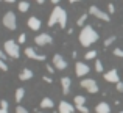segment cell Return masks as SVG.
I'll return each instance as SVG.
<instances>
[{"label":"cell","mask_w":123,"mask_h":113,"mask_svg":"<svg viewBox=\"0 0 123 113\" xmlns=\"http://www.w3.org/2000/svg\"><path fill=\"white\" fill-rule=\"evenodd\" d=\"M51 41H53V38L48 33H41L34 38V43H36L37 46H47V44H51Z\"/></svg>","instance_id":"9"},{"label":"cell","mask_w":123,"mask_h":113,"mask_svg":"<svg viewBox=\"0 0 123 113\" xmlns=\"http://www.w3.org/2000/svg\"><path fill=\"white\" fill-rule=\"evenodd\" d=\"M5 2H8V3H14L16 0H5Z\"/></svg>","instance_id":"40"},{"label":"cell","mask_w":123,"mask_h":113,"mask_svg":"<svg viewBox=\"0 0 123 113\" xmlns=\"http://www.w3.org/2000/svg\"><path fill=\"white\" fill-rule=\"evenodd\" d=\"M105 80L109 82V83H118L120 82L117 69H111V71H108V72H105Z\"/></svg>","instance_id":"10"},{"label":"cell","mask_w":123,"mask_h":113,"mask_svg":"<svg viewBox=\"0 0 123 113\" xmlns=\"http://www.w3.org/2000/svg\"><path fill=\"white\" fill-rule=\"evenodd\" d=\"M44 2H45V0H36V3H39V5H42Z\"/></svg>","instance_id":"38"},{"label":"cell","mask_w":123,"mask_h":113,"mask_svg":"<svg viewBox=\"0 0 123 113\" xmlns=\"http://www.w3.org/2000/svg\"><path fill=\"white\" fill-rule=\"evenodd\" d=\"M76 108H78V110L81 112V113H89V110H87V107H86V105H78Z\"/></svg>","instance_id":"29"},{"label":"cell","mask_w":123,"mask_h":113,"mask_svg":"<svg viewBox=\"0 0 123 113\" xmlns=\"http://www.w3.org/2000/svg\"><path fill=\"white\" fill-rule=\"evenodd\" d=\"M0 71H8V64L5 63V60L0 58Z\"/></svg>","instance_id":"25"},{"label":"cell","mask_w":123,"mask_h":113,"mask_svg":"<svg viewBox=\"0 0 123 113\" xmlns=\"http://www.w3.org/2000/svg\"><path fill=\"white\" fill-rule=\"evenodd\" d=\"M98 33H97L95 30H93L90 25H86V27L81 28V31H80V44H81L83 47H89L92 46L93 43H97L98 41Z\"/></svg>","instance_id":"2"},{"label":"cell","mask_w":123,"mask_h":113,"mask_svg":"<svg viewBox=\"0 0 123 113\" xmlns=\"http://www.w3.org/2000/svg\"><path fill=\"white\" fill-rule=\"evenodd\" d=\"M8 101H5V99H2V101H0V108H6V110H8Z\"/></svg>","instance_id":"27"},{"label":"cell","mask_w":123,"mask_h":113,"mask_svg":"<svg viewBox=\"0 0 123 113\" xmlns=\"http://www.w3.org/2000/svg\"><path fill=\"white\" fill-rule=\"evenodd\" d=\"M28 9H30V3H28V2H25V0L19 2V11H20V13H27Z\"/></svg>","instance_id":"19"},{"label":"cell","mask_w":123,"mask_h":113,"mask_svg":"<svg viewBox=\"0 0 123 113\" xmlns=\"http://www.w3.org/2000/svg\"><path fill=\"white\" fill-rule=\"evenodd\" d=\"M53 107H55V102L50 98H44L41 101V108H53Z\"/></svg>","instance_id":"17"},{"label":"cell","mask_w":123,"mask_h":113,"mask_svg":"<svg viewBox=\"0 0 123 113\" xmlns=\"http://www.w3.org/2000/svg\"><path fill=\"white\" fill-rule=\"evenodd\" d=\"M6 57H8V55L5 53V50H2V49H0V58H2V60H6Z\"/></svg>","instance_id":"33"},{"label":"cell","mask_w":123,"mask_h":113,"mask_svg":"<svg viewBox=\"0 0 123 113\" xmlns=\"http://www.w3.org/2000/svg\"><path fill=\"white\" fill-rule=\"evenodd\" d=\"M114 41H115V36H109V38H108V39H106V41H105V47H108V46H111V44H112V43H114Z\"/></svg>","instance_id":"24"},{"label":"cell","mask_w":123,"mask_h":113,"mask_svg":"<svg viewBox=\"0 0 123 113\" xmlns=\"http://www.w3.org/2000/svg\"><path fill=\"white\" fill-rule=\"evenodd\" d=\"M73 101H75V105L76 107H78V105H84L86 104V98H84V96H75V99H73Z\"/></svg>","instance_id":"20"},{"label":"cell","mask_w":123,"mask_h":113,"mask_svg":"<svg viewBox=\"0 0 123 113\" xmlns=\"http://www.w3.org/2000/svg\"><path fill=\"white\" fill-rule=\"evenodd\" d=\"M70 3H75V2H81V0H69Z\"/></svg>","instance_id":"39"},{"label":"cell","mask_w":123,"mask_h":113,"mask_svg":"<svg viewBox=\"0 0 123 113\" xmlns=\"http://www.w3.org/2000/svg\"><path fill=\"white\" fill-rule=\"evenodd\" d=\"M86 19H87V14H83L81 17L78 19V22H76V24H78V25H81V27H83V24L86 22Z\"/></svg>","instance_id":"26"},{"label":"cell","mask_w":123,"mask_h":113,"mask_svg":"<svg viewBox=\"0 0 123 113\" xmlns=\"http://www.w3.org/2000/svg\"><path fill=\"white\" fill-rule=\"evenodd\" d=\"M3 50L9 58H19L20 57V49H19V44L12 39H8L3 44Z\"/></svg>","instance_id":"3"},{"label":"cell","mask_w":123,"mask_h":113,"mask_svg":"<svg viewBox=\"0 0 123 113\" xmlns=\"http://www.w3.org/2000/svg\"><path fill=\"white\" fill-rule=\"evenodd\" d=\"M25 41H27V36H25V33H20L17 38V44H24Z\"/></svg>","instance_id":"23"},{"label":"cell","mask_w":123,"mask_h":113,"mask_svg":"<svg viewBox=\"0 0 123 113\" xmlns=\"http://www.w3.org/2000/svg\"><path fill=\"white\" fill-rule=\"evenodd\" d=\"M89 66H87L84 61H76V64H75V74L80 77V79H83L84 75H87L89 74Z\"/></svg>","instance_id":"7"},{"label":"cell","mask_w":123,"mask_h":113,"mask_svg":"<svg viewBox=\"0 0 123 113\" xmlns=\"http://www.w3.org/2000/svg\"><path fill=\"white\" fill-rule=\"evenodd\" d=\"M59 113H75V107L67 101L59 102Z\"/></svg>","instance_id":"12"},{"label":"cell","mask_w":123,"mask_h":113,"mask_svg":"<svg viewBox=\"0 0 123 113\" xmlns=\"http://www.w3.org/2000/svg\"><path fill=\"white\" fill-rule=\"evenodd\" d=\"M80 85H81V88H84L87 93H90V94H95V93H98V90H100L98 83H97L93 79H81Z\"/></svg>","instance_id":"4"},{"label":"cell","mask_w":123,"mask_h":113,"mask_svg":"<svg viewBox=\"0 0 123 113\" xmlns=\"http://www.w3.org/2000/svg\"><path fill=\"white\" fill-rule=\"evenodd\" d=\"M56 24H59L61 28H66V25H67V13L59 5L55 6L53 11L50 13V17H48V27H53Z\"/></svg>","instance_id":"1"},{"label":"cell","mask_w":123,"mask_h":113,"mask_svg":"<svg viewBox=\"0 0 123 113\" xmlns=\"http://www.w3.org/2000/svg\"><path fill=\"white\" fill-rule=\"evenodd\" d=\"M89 13H90L92 16H95L97 19H100V21H106V22L111 21V17H109V13L101 11V9H100L98 6H95V5H92V6L89 8Z\"/></svg>","instance_id":"6"},{"label":"cell","mask_w":123,"mask_h":113,"mask_svg":"<svg viewBox=\"0 0 123 113\" xmlns=\"http://www.w3.org/2000/svg\"><path fill=\"white\" fill-rule=\"evenodd\" d=\"M44 80H45V82H48V83H51V79H50V77H47V75L44 77Z\"/></svg>","instance_id":"35"},{"label":"cell","mask_w":123,"mask_h":113,"mask_svg":"<svg viewBox=\"0 0 123 113\" xmlns=\"http://www.w3.org/2000/svg\"><path fill=\"white\" fill-rule=\"evenodd\" d=\"M3 25L8 30H16L17 28V19H16V14L12 11H8L3 16Z\"/></svg>","instance_id":"5"},{"label":"cell","mask_w":123,"mask_h":113,"mask_svg":"<svg viewBox=\"0 0 123 113\" xmlns=\"http://www.w3.org/2000/svg\"><path fill=\"white\" fill-rule=\"evenodd\" d=\"M27 24H28V27H30L33 31H37V30L41 28V25H42V24H41V19L34 17V16H31V17L28 19V22H27Z\"/></svg>","instance_id":"14"},{"label":"cell","mask_w":123,"mask_h":113,"mask_svg":"<svg viewBox=\"0 0 123 113\" xmlns=\"http://www.w3.org/2000/svg\"><path fill=\"white\" fill-rule=\"evenodd\" d=\"M24 96H25V90H24V88H17V90H16V94H14L16 102H22Z\"/></svg>","instance_id":"18"},{"label":"cell","mask_w":123,"mask_h":113,"mask_svg":"<svg viewBox=\"0 0 123 113\" xmlns=\"http://www.w3.org/2000/svg\"><path fill=\"white\" fill-rule=\"evenodd\" d=\"M118 113H123V110H122V112H118Z\"/></svg>","instance_id":"41"},{"label":"cell","mask_w":123,"mask_h":113,"mask_svg":"<svg viewBox=\"0 0 123 113\" xmlns=\"http://www.w3.org/2000/svg\"><path fill=\"white\" fill-rule=\"evenodd\" d=\"M117 91L123 93V83H122V82H118V83H117Z\"/></svg>","instance_id":"32"},{"label":"cell","mask_w":123,"mask_h":113,"mask_svg":"<svg viewBox=\"0 0 123 113\" xmlns=\"http://www.w3.org/2000/svg\"><path fill=\"white\" fill-rule=\"evenodd\" d=\"M95 113H111V107L108 102H100L95 105Z\"/></svg>","instance_id":"15"},{"label":"cell","mask_w":123,"mask_h":113,"mask_svg":"<svg viewBox=\"0 0 123 113\" xmlns=\"http://www.w3.org/2000/svg\"><path fill=\"white\" fill-rule=\"evenodd\" d=\"M114 55H117V57H122V58H123V50H122V49H115V50H114Z\"/></svg>","instance_id":"30"},{"label":"cell","mask_w":123,"mask_h":113,"mask_svg":"<svg viewBox=\"0 0 123 113\" xmlns=\"http://www.w3.org/2000/svg\"><path fill=\"white\" fill-rule=\"evenodd\" d=\"M16 113H28V110L25 107H22V105H19V107L16 108Z\"/></svg>","instance_id":"28"},{"label":"cell","mask_w":123,"mask_h":113,"mask_svg":"<svg viewBox=\"0 0 123 113\" xmlns=\"http://www.w3.org/2000/svg\"><path fill=\"white\" fill-rule=\"evenodd\" d=\"M95 57H97V50H89V52L86 53V57H84V58H86V60H93Z\"/></svg>","instance_id":"21"},{"label":"cell","mask_w":123,"mask_h":113,"mask_svg":"<svg viewBox=\"0 0 123 113\" xmlns=\"http://www.w3.org/2000/svg\"><path fill=\"white\" fill-rule=\"evenodd\" d=\"M19 79L22 80V82H25V80H30L33 79V71L28 69V68H25V69L20 71V74H19Z\"/></svg>","instance_id":"16"},{"label":"cell","mask_w":123,"mask_h":113,"mask_svg":"<svg viewBox=\"0 0 123 113\" xmlns=\"http://www.w3.org/2000/svg\"><path fill=\"white\" fill-rule=\"evenodd\" d=\"M108 11H109V14H111V13H114V11H115V6L112 5V3H109V5H108Z\"/></svg>","instance_id":"31"},{"label":"cell","mask_w":123,"mask_h":113,"mask_svg":"<svg viewBox=\"0 0 123 113\" xmlns=\"http://www.w3.org/2000/svg\"><path fill=\"white\" fill-rule=\"evenodd\" d=\"M25 55H27L28 58H31V60H37V61H44L45 60V55L37 53L33 47H27V49H25Z\"/></svg>","instance_id":"11"},{"label":"cell","mask_w":123,"mask_h":113,"mask_svg":"<svg viewBox=\"0 0 123 113\" xmlns=\"http://www.w3.org/2000/svg\"><path fill=\"white\" fill-rule=\"evenodd\" d=\"M0 113H8V110L6 108H0Z\"/></svg>","instance_id":"37"},{"label":"cell","mask_w":123,"mask_h":113,"mask_svg":"<svg viewBox=\"0 0 123 113\" xmlns=\"http://www.w3.org/2000/svg\"><path fill=\"white\" fill-rule=\"evenodd\" d=\"M53 66H55V69H58V71H64L67 68L66 58H64L62 55H59V53L53 55Z\"/></svg>","instance_id":"8"},{"label":"cell","mask_w":123,"mask_h":113,"mask_svg":"<svg viewBox=\"0 0 123 113\" xmlns=\"http://www.w3.org/2000/svg\"><path fill=\"white\" fill-rule=\"evenodd\" d=\"M59 2H61V0H51V3H53V5H58Z\"/></svg>","instance_id":"36"},{"label":"cell","mask_w":123,"mask_h":113,"mask_svg":"<svg viewBox=\"0 0 123 113\" xmlns=\"http://www.w3.org/2000/svg\"><path fill=\"white\" fill-rule=\"evenodd\" d=\"M61 86H62L64 94H69L70 88H72V79H70V77H62V79H61Z\"/></svg>","instance_id":"13"},{"label":"cell","mask_w":123,"mask_h":113,"mask_svg":"<svg viewBox=\"0 0 123 113\" xmlns=\"http://www.w3.org/2000/svg\"><path fill=\"white\" fill-rule=\"evenodd\" d=\"M47 71H48V72H53V68H51L50 64H47Z\"/></svg>","instance_id":"34"},{"label":"cell","mask_w":123,"mask_h":113,"mask_svg":"<svg viewBox=\"0 0 123 113\" xmlns=\"http://www.w3.org/2000/svg\"><path fill=\"white\" fill-rule=\"evenodd\" d=\"M95 71H97V72H103V63L100 60L95 61Z\"/></svg>","instance_id":"22"}]
</instances>
